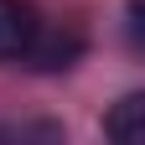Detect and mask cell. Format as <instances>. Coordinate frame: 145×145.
<instances>
[{"label": "cell", "mask_w": 145, "mask_h": 145, "mask_svg": "<svg viewBox=\"0 0 145 145\" xmlns=\"http://www.w3.org/2000/svg\"><path fill=\"white\" fill-rule=\"evenodd\" d=\"M78 57H83V36L78 31H57V26L42 21V31H36V42L26 47L21 62H31L36 72H62V67H72Z\"/></svg>", "instance_id": "1"}, {"label": "cell", "mask_w": 145, "mask_h": 145, "mask_svg": "<svg viewBox=\"0 0 145 145\" xmlns=\"http://www.w3.org/2000/svg\"><path fill=\"white\" fill-rule=\"evenodd\" d=\"M36 31H42V16H36L31 0H0V62L5 57H26Z\"/></svg>", "instance_id": "2"}, {"label": "cell", "mask_w": 145, "mask_h": 145, "mask_svg": "<svg viewBox=\"0 0 145 145\" xmlns=\"http://www.w3.org/2000/svg\"><path fill=\"white\" fill-rule=\"evenodd\" d=\"M104 135L119 140V145H135L145 135V93H124L114 109L104 114Z\"/></svg>", "instance_id": "3"}, {"label": "cell", "mask_w": 145, "mask_h": 145, "mask_svg": "<svg viewBox=\"0 0 145 145\" xmlns=\"http://www.w3.org/2000/svg\"><path fill=\"white\" fill-rule=\"evenodd\" d=\"M130 42L140 47V0H130Z\"/></svg>", "instance_id": "4"}]
</instances>
